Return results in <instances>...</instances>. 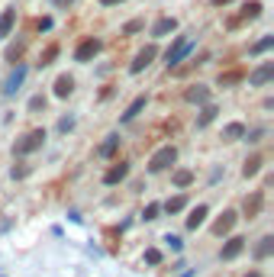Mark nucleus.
Masks as SVG:
<instances>
[{"label": "nucleus", "mask_w": 274, "mask_h": 277, "mask_svg": "<svg viewBox=\"0 0 274 277\" xmlns=\"http://www.w3.org/2000/svg\"><path fill=\"white\" fill-rule=\"evenodd\" d=\"M42 142H46V129H32L13 145V155H32L36 149H42Z\"/></svg>", "instance_id": "obj_1"}, {"label": "nucleus", "mask_w": 274, "mask_h": 277, "mask_svg": "<svg viewBox=\"0 0 274 277\" xmlns=\"http://www.w3.org/2000/svg\"><path fill=\"white\" fill-rule=\"evenodd\" d=\"M174 161H178V149H174V145H165V149H158L152 158H148V171H152V174H158V171L171 168Z\"/></svg>", "instance_id": "obj_2"}, {"label": "nucleus", "mask_w": 274, "mask_h": 277, "mask_svg": "<svg viewBox=\"0 0 274 277\" xmlns=\"http://www.w3.org/2000/svg\"><path fill=\"white\" fill-rule=\"evenodd\" d=\"M190 49H193V39H190V36H178V39H174V45L165 52V65H168V68H174Z\"/></svg>", "instance_id": "obj_3"}, {"label": "nucleus", "mask_w": 274, "mask_h": 277, "mask_svg": "<svg viewBox=\"0 0 274 277\" xmlns=\"http://www.w3.org/2000/svg\"><path fill=\"white\" fill-rule=\"evenodd\" d=\"M100 52V39H94V36H87L81 45L74 49V62H91V58Z\"/></svg>", "instance_id": "obj_4"}, {"label": "nucleus", "mask_w": 274, "mask_h": 277, "mask_svg": "<svg viewBox=\"0 0 274 277\" xmlns=\"http://www.w3.org/2000/svg\"><path fill=\"white\" fill-rule=\"evenodd\" d=\"M271 77H274V62H264V65H258V68L249 74V84H252V87H261V84L271 81Z\"/></svg>", "instance_id": "obj_5"}, {"label": "nucleus", "mask_w": 274, "mask_h": 277, "mask_svg": "<svg viewBox=\"0 0 274 277\" xmlns=\"http://www.w3.org/2000/svg\"><path fill=\"white\" fill-rule=\"evenodd\" d=\"M155 55H158V49H155V45H145V49H142V52H139V55H136V62L129 65V71H132V74L145 71V68L152 65V58H155Z\"/></svg>", "instance_id": "obj_6"}, {"label": "nucleus", "mask_w": 274, "mask_h": 277, "mask_svg": "<svg viewBox=\"0 0 274 277\" xmlns=\"http://www.w3.org/2000/svg\"><path fill=\"white\" fill-rule=\"evenodd\" d=\"M261 206H264V194H261V190H255L252 197H245V206H242V210H245V219H255V216L261 213Z\"/></svg>", "instance_id": "obj_7"}, {"label": "nucleus", "mask_w": 274, "mask_h": 277, "mask_svg": "<svg viewBox=\"0 0 274 277\" xmlns=\"http://www.w3.org/2000/svg\"><path fill=\"white\" fill-rule=\"evenodd\" d=\"M236 219H239V216H236L232 210H226V213L216 219V226H213V236H229V232H232V226H236Z\"/></svg>", "instance_id": "obj_8"}, {"label": "nucleus", "mask_w": 274, "mask_h": 277, "mask_svg": "<svg viewBox=\"0 0 274 277\" xmlns=\"http://www.w3.org/2000/svg\"><path fill=\"white\" fill-rule=\"evenodd\" d=\"M242 252H245V239H242V236L229 239L226 245H223V261H232V258H239Z\"/></svg>", "instance_id": "obj_9"}, {"label": "nucleus", "mask_w": 274, "mask_h": 277, "mask_svg": "<svg viewBox=\"0 0 274 277\" xmlns=\"http://www.w3.org/2000/svg\"><path fill=\"white\" fill-rule=\"evenodd\" d=\"M258 16H261V4H258V0H249V4H242L236 23H249V20H258Z\"/></svg>", "instance_id": "obj_10"}, {"label": "nucleus", "mask_w": 274, "mask_h": 277, "mask_svg": "<svg viewBox=\"0 0 274 277\" xmlns=\"http://www.w3.org/2000/svg\"><path fill=\"white\" fill-rule=\"evenodd\" d=\"M174 29H178V20H174V16H162V20L152 26V36L162 39V36H168V32H174Z\"/></svg>", "instance_id": "obj_11"}, {"label": "nucleus", "mask_w": 274, "mask_h": 277, "mask_svg": "<svg viewBox=\"0 0 274 277\" xmlns=\"http://www.w3.org/2000/svg\"><path fill=\"white\" fill-rule=\"evenodd\" d=\"M13 23H16V10H13V7H7V10L0 13V39H7L13 32Z\"/></svg>", "instance_id": "obj_12"}, {"label": "nucleus", "mask_w": 274, "mask_h": 277, "mask_svg": "<svg viewBox=\"0 0 274 277\" xmlns=\"http://www.w3.org/2000/svg\"><path fill=\"white\" fill-rule=\"evenodd\" d=\"M71 90H74V77L71 74H61L58 81H55V97L65 100V97H71Z\"/></svg>", "instance_id": "obj_13"}, {"label": "nucleus", "mask_w": 274, "mask_h": 277, "mask_svg": "<svg viewBox=\"0 0 274 277\" xmlns=\"http://www.w3.org/2000/svg\"><path fill=\"white\" fill-rule=\"evenodd\" d=\"M126 174H129V164L116 161V164H113V168L107 171V174H103V184H120V180L126 177Z\"/></svg>", "instance_id": "obj_14"}, {"label": "nucleus", "mask_w": 274, "mask_h": 277, "mask_svg": "<svg viewBox=\"0 0 274 277\" xmlns=\"http://www.w3.org/2000/svg\"><path fill=\"white\" fill-rule=\"evenodd\" d=\"M23 81H26V65H20V68H13V71H10V77H7V94H16Z\"/></svg>", "instance_id": "obj_15"}, {"label": "nucleus", "mask_w": 274, "mask_h": 277, "mask_svg": "<svg viewBox=\"0 0 274 277\" xmlns=\"http://www.w3.org/2000/svg\"><path fill=\"white\" fill-rule=\"evenodd\" d=\"M142 110H145V97H136V100L129 103V110H126V113H123L120 119H123V123H132V119L142 113Z\"/></svg>", "instance_id": "obj_16"}, {"label": "nucleus", "mask_w": 274, "mask_h": 277, "mask_svg": "<svg viewBox=\"0 0 274 277\" xmlns=\"http://www.w3.org/2000/svg\"><path fill=\"white\" fill-rule=\"evenodd\" d=\"M261 164H264L261 155H252V158H245V164H242V174H245V177H255V174L261 171Z\"/></svg>", "instance_id": "obj_17"}, {"label": "nucleus", "mask_w": 274, "mask_h": 277, "mask_svg": "<svg viewBox=\"0 0 274 277\" xmlns=\"http://www.w3.org/2000/svg\"><path fill=\"white\" fill-rule=\"evenodd\" d=\"M184 97H187V103H207L210 100V90L203 87V84H197V87H190Z\"/></svg>", "instance_id": "obj_18"}, {"label": "nucleus", "mask_w": 274, "mask_h": 277, "mask_svg": "<svg viewBox=\"0 0 274 277\" xmlns=\"http://www.w3.org/2000/svg\"><path fill=\"white\" fill-rule=\"evenodd\" d=\"M245 77L242 68H236V71H226V74H219V87H232V84H239Z\"/></svg>", "instance_id": "obj_19"}, {"label": "nucleus", "mask_w": 274, "mask_h": 277, "mask_svg": "<svg viewBox=\"0 0 274 277\" xmlns=\"http://www.w3.org/2000/svg\"><path fill=\"white\" fill-rule=\"evenodd\" d=\"M203 219H207V206H197V210H190V216H187V229H200Z\"/></svg>", "instance_id": "obj_20"}, {"label": "nucleus", "mask_w": 274, "mask_h": 277, "mask_svg": "<svg viewBox=\"0 0 274 277\" xmlns=\"http://www.w3.org/2000/svg\"><path fill=\"white\" fill-rule=\"evenodd\" d=\"M245 135V126L242 123H229L226 129H223V138H226V142H236V138H242Z\"/></svg>", "instance_id": "obj_21"}, {"label": "nucleus", "mask_w": 274, "mask_h": 277, "mask_svg": "<svg viewBox=\"0 0 274 277\" xmlns=\"http://www.w3.org/2000/svg\"><path fill=\"white\" fill-rule=\"evenodd\" d=\"M271 252H274V236H264V239H261V245L255 248V258H268Z\"/></svg>", "instance_id": "obj_22"}, {"label": "nucleus", "mask_w": 274, "mask_h": 277, "mask_svg": "<svg viewBox=\"0 0 274 277\" xmlns=\"http://www.w3.org/2000/svg\"><path fill=\"white\" fill-rule=\"evenodd\" d=\"M116 149H120V135H110V138H107V142H103V145H100V158H110V155H113V152H116Z\"/></svg>", "instance_id": "obj_23"}, {"label": "nucleus", "mask_w": 274, "mask_h": 277, "mask_svg": "<svg viewBox=\"0 0 274 277\" xmlns=\"http://www.w3.org/2000/svg\"><path fill=\"white\" fill-rule=\"evenodd\" d=\"M184 206H187V197H184V194H178V197H171V200L165 203V210H168V213H181Z\"/></svg>", "instance_id": "obj_24"}, {"label": "nucleus", "mask_w": 274, "mask_h": 277, "mask_svg": "<svg viewBox=\"0 0 274 277\" xmlns=\"http://www.w3.org/2000/svg\"><path fill=\"white\" fill-rule=\"evenodd\" d=\"M216 113H219V110L213 107V103H210V107H203V113H200V119H197V126H210V123L216 119Z\"/></svg>", "instance_id": "obj_25"}, {"label": "nucleus", "mask_w": 274, "mask_h": 277, "mask_svg": "<svg viewBox=\"0 0 274 277\" xmlns=\"http://www.w3.org/2000/svg\"><path fill=\"white\" fill-rule=\"evenodd\" d=\"M174 184H178V187H187L190 184V180H193V171H187V168H181V171H174Z\"/></svg>", "instance_id": "obj_26"}, {"label": "nucleus", "mask_w": 274, "mask_h": 277, "mask_svg": "<svg viewBox=\"0 0 274 277\" xmlns=\"http://www.w3.org/2000/svg\"><path fill=\"white\" fill-rule=\"evenodd\" d=\"M145 29V20H129L123 26V36H132V32H142Z\"/></svg>", "instance_id": "obj_27"}, {"label": "nucleus", "mask_w": 274, "mask_h": 277, "mask_svg": "<svg viewBox=\"0 0 274 277\" xmlns=\"http://www.w3.org/2000/svg\"><path fill=\"white\" fill-rule=\"evenodd\" d=\"M271 45H274V36H264L261 42H255V49H252V52H255V55H261V52H268Z\"/></svg>", "instance_id": "obj_28"}, {"label": "nucleus", "mask_w": 274, "mask_h": 277, "mask_svg": "<svg viewBox=\"0 0 274 277\" xmlns=\"http://www.w3.org/2000/svg\"><path fill=\"white\" fill-rule=\"evenodd\" d=\"M158 213H162V206H158V203H148L145 213H142V219H158Z\"/></svg>", "instance_id": "obj_29"}, {"label": "nucleus", "mask_w": 274, "mask_h": 277, "mask_svg": "<svg viewBox=\"0 0 274 277\" xmlns=\"http://www.w3.org/2000/svg\"><path fill=\"white\" fill-rule=\"evenodd\" d=\"M145 264H162V252H158V248H148V252H145Z\"/></svg>", "instance_id": "obj_30"}, {"label": "nucleus", "mask_w": 274, "mask_h": 277, "mask_svg": "<svg viewBox=\"0 0 274 277\" xmlns=\"http://www.w3.org/2000/svg\"><path fill=\"white\" fill-rule=\"evenodd\" d=\"M55 58H58V45H49V49H46V55H42V65H52Z\"/></svg>", "instance_id": "obj_31"}, {"label": "nucleus", "mask_w": 274, "mask_h": 277, "mask_svg": "<svg viewBox=\"0 0 274 277\" xmlns=\"http://www.w3.org/2000/svg\"><path fill=\"white\" fill-rule=\"evenodd\" d=\"M29 110H32V113H39V110H46V97H32V100H29Z\"/></svg>", "instance_id": "obj_32"}, {"label": "nucleus", "mask_w": 274, "mask_h": 277, "mask_svg": "<svg viewBox=\"0 0 274 277\" xmlns=\"http://www.w3.org/2000/svg\"><path fill=\"white\" fill-rule=\"evenodd\" d=\"M165 242L171 245V252H181V245H184V242H181L178 236H165Z\"/></svg>", "instance_id": "obj_33"}, {"label": "nucleus", "mask_w": 274, "mask_h": 277, "mask_svg": "<svg viewBox=\"0 0 274 277\" xmlns=\"http://www.w3.org/2000/svg\"><path fill=\"white\" fill-rule=\"evenodd\" d=\"M71 126H74V119H71V116H68V119H61V123H58V129H61V132H68Z\"/></svg>", "instance_id": "obj_34"}, {"label": "nucleus", "mask_w": 274, "mask_h": 277, "mask_svg": "<svg viewBox=\"0 0 274 277\" xmlns=\"http://www.w3.org/2000/svg\"><path fill=\"white\" fill-rule=\"evenodd\" d=\"M39 29H42V32L52 29V20H49V16H42V20H39Z\"/></svg>", "instance_id": "obj_35"}, {"label": "nucleus", "mask_w": 274, "mask_h": 277, "mask_svg": "<svg viewBox=\"0 0 274 277\" xmlns=\"http://www.w3.org/2000/svg\"><path fill=\"white\" fill-rule=\"evenodd\" d=\"M103 7H116V4H123V0H100Z\"/></svg>", "instance_id": "obj_36"}, {"label": "nucleus", "mask_w": 274, "mask_h": 277, "mask_svg": "<svg viewBox=\"0 0 274 277\" xmlns=\"http://www.w3.org/2000/svg\"><path fill=\"white\" fill-rule=\"evenodd\" d=\"M74 0H55V7H71Z\"/></svg>", "instance_id": "obj_37"}, {"label": "nucleus", "mask_w": 274, "mask_h": 277, "mask_svg": "<svg viewBox=\"0 0 274 277\" xmlns=\"http://www.w3.org/2000/svg\"><path fill=\"white\" fill-rule=\"evenodd\" d=\"M245 277H261V274H258V271H252V274H245Z\"/></svg>", "instance_id": "obj_38"}, {"label": "nucleus", "mask_w": 274, "mask_h": 277, "mask_svg": "<svg viewBox=\"0 0 274 277\" xmlns=\"http://www.w3.org/2000/svg\"><path fill=\"white\" fill-rule=\"evenodd\" d=\"M216 4H219V7H223V4H229V0H216Z\"/></svg>", "instance_id": "obj_39"}]
</instances>
